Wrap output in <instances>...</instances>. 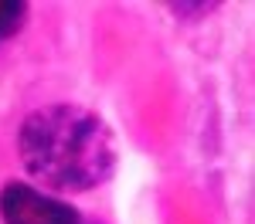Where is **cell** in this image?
<instances>
[{"mask_svg":"<svg viewBox=\"0 0 255 224\" xmlns=\"http://www.w3.org/2000/svg\"><path fill=\"white\" fill-rule=\"evenodd\" d=\"M177 17H204V14H215L221 10V3H170Z\"/></svg>","mask_w":255,"mask_h":224,"instance_id":"obj_4","label":"cell"},{"mask_svg":"<svg viewBox=\"0 0 255 224\" xmlns=\"http://www.w3.org/2000/svg\"><path fill=\"white\" fill-rule=\"evenodd\" d=\"M27 17H31V7L24 0H0V41H10L14 34H20Z\"/></svg>","mask_w":255,"mask_h":224,"instance_id":"obj_3","label":"cell"},{"mask_svg":"<svg viewBox=\"0 0 255 224\" xmlns=\"http://www.w3.org/2000/svg\"><path fill=\"white\" fill-rule=\"evenodd\" d=\"M17 156L41 190L89 194L116 173L119 143L99 112L75 102H55L20 122Z\"/></svg>","mask_w":255,"mask_h":224,"instance_id":"obj_1","label":"cell"},{"mask_svg":"<svg viewBox=\"0 0 255 224\" xmlns=\"http://www.w3.org/2000/svg\"><path fill=\"white\" fill-rule=\"evenodd\" d=\"M3 224H82V211L27 180H7L0 187Z\"/></svg>","mask_w":255,"mask_h":224,"instance_id":"obj_2","label":"cell"},{"mask_svg":"<svg viewBox=\"0 0 255 224\" xmlns=\"http://www.w3.org/2000/svg\"><path fill=\"white\" fill-rule=\"evenodd\" d=\"M82 224H99V221H82Z\"/></svg>","mask_w":255,"mask_h":224,"instance_id":"obj_5","label":"cell"}]
</instances>
